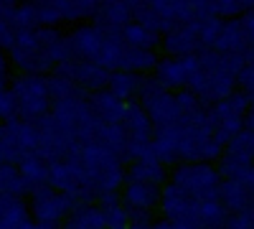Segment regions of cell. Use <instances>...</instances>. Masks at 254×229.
<instances>
[{"instance_id": "8fae6325", "label": "cell", "mask_w": 254, "mask_h": 229, "mask_svg": "<svg viewBox=\"0 0 254 229\" xmlns=\"http://www.w3.org/2000/svg\"><path fill=\"white\" fill-rule=\"evenodd\" d=\"M104 36H107V31H104L102 26H97V23L74 26L71 33H66L71 59H76V61H97L99 49L104 44Z\"/></svg>"}, {"instance_id": "3957f363", "label": "cell", "mask_w": 254, "mask_h": 229, "mask_svg": "<svg viewBox=\"0 0 254 229\" xmlns=\"http://www.w3.org/2000/svg\"><path fill=\"white\" fill-rule=\"evenodd\" d=\"M10 94L15 99V115L23 122H41L51 110L49 81L44 74H20L10 81Z\"/></svg>"}, {"instance_id": "1f68e13d", "label": "cell", "mask_w": 254, "mask_h": 229, "mask_svg": "<svg viewBox=\"0 0 254 229\" xmlns=\"http://www.w3.org/2000/svg\"><path fill=\"white\" fill-rule=\"evenodd\" d=\"M221 18H208V20H201L198 23V41H201V49H214L216 38H219V31H221Z\"/></svg>"}, {"instance_id": "cb8c5ba5", "label": "cell", "mask_w": 254, "mask_h": 229, "mask_svg": "<svg viewBox=\"0 0 254 229\" xmlns=\"http://www.w3.org/2000/svg\"><path fill=\"white\" fill-rule=\"evenodd\" d=\"M125 49H127V46H125V41H122V33H120V31H107V36H104V44H102V49H99V56H97V64L112 74L115 69H120V61H122Z\"/></svg>"}, {"instance_id": "f35d334b", "label": "cell", "mask_w": 254, "mask_h": 229, "mask_svg": "<svg viewBox=\"0 0 254 229\" xmlns=\"http://www.w3.org/2000/svg\"><path fill=\"white\" fill-rule=\"evenodd\" d=\"M153 229H178L171 219H165V217H158V219H153V224H150Z\"/></svg>"}, {"instance_id": "30bf717a", "label": "cell", "mask_w": 254, "mask_h": 229, "mask_svg": "<svg viewBox=\"0 0 254 229\" xmlns=\"http://www.w3.org/2000/svg\"><path fill=\"white\" fill-rule=\"evenodd\" d=\"M196 72H198V56H186V59L163 56L153 72V79L168 92H181L188 89Z\"/></svg>"}, {"instance_id": "9a60e30c", "label": "cell", "mask_w": 254, "mask_h": 229, "mask_svg": "<svg viewBox=\"0 0 254 229\" xmlns=\"http://www.w3.org/2000/svg\"><path fill=\"white\" fill-rule=\"evenodd\" d=\"M125 107L127 102H122L120 97H115L110 89H99L94 94H89V110L99 122H107V125H117L125 117Z\"/></svg>"}, {"instance_id": "277c9868", "label": "cell", "mask_w": 254, "mask_h": 229, "mask_svg": "<svg viewBox=\"0 0 254 229\" xmlns=\"http://www.w3.org/2000/svg\"><path fill=\"white\" fill-rule=\"evenodd\" d=\"M249 102L252 99L239 89L234 94H229L226 99L208 105V120H211V128H214V138L224 145V148L244 130Z\"/></svg>"}, {"instance_id": "d590c367", "label": "cell", "mask_w": 254, "mask_h": 229, "mask_svg": "<svg viewBox=\"0 0 254 229\" xmlns=\"http://www.w3.org/2000/svg\"><path fill=\"white\" fill-rule=\"evenodd\" d=\"M13 44H15V28L3 18V13H0V46L10 49Z\"/></svg>"}, {"instance_id": "44dd1931", "label": "cell", "mask_w": 254, "mask_h": 229, "mask_svg": "<svg viewBox=\"0 0 254 229\" xmlns=\"http://www.w3.org/2000/svg\"><path fill=\"white\" fill-rule=\"evenodd\" d=\"M59 13H61V23H76L81 26L84 20H94L99 3H92V0H59Z\"/></svg>"}, {"instance_id": "52a82bcc", "label": "cell", "mask_w": 254, "mask_h": 229, "mask_svg": "<svg viewBox=\"0 0 254 229\" xmlns=\"http://www.w3.org/2000/svg\"><path fill=\"white\" fill-rule=\"evenodd\" d=\"M120 201L132 222H153L160 209V186L150 183H125L120 189Z\"/></svg>"}, {"instance_id": "7c38bea8", "label": "cell", "mask_w": 254, "mask_h": 229, "mask_svg": "<svg viewBox=\"0 0 254 229\" xmlns=\"http://www.w3.org/2000/svg\"><path fill=\"white\" fill-rule=\"evenodd\" d=\"M160 49L165 56L171 59H186V56H196L201 51V41H198V23H188L178 26L171 33H165L160 38Z\"/></svg>"}, {"instance_id": "7a4b0ae2", "label": "cell", "mask_w": 254, "mask_h": 229, "mask_svg": "<svg viewBox=\"0 0 254 229\" xmlns=\"http://www.w3.org/2000/svg\"><path fill=\"white\" fill-rule=\"evenodd\" d=\"M221 173L216 165L211 163H178L173 165L168 183L181 189L188 199L196 204L203 201H219V189H221Z\"/></svg>"}, {"instance_id": "5bb4252c", "label": "cell", "mask_w": 254, "mask_h": 229, "mask_svg": "<svg viewBox=\"0 0 254 229\" xmlns=\"http://www.w3.org/2000/svg\"><path fill=\"white\" fill-rule=\"evenodd\" d=\"M135 8L137 3H115V0L112 3H99L92 23L102 26L104 31H122L135 20Z\"/></svg>"}, {"instance_id": "f1b7e54d", "label": "cell", "mask_w": 254, "mask_h": 229, "mask_svg": "<svg viewBox=\"0 0 254 229\" xmlns=\"http://www.w3.org/2000/svg\"><path fill=\"white\" fill-rule=\"evenodd\" d=\"M26 222H31L28 204H23L20 199H8L3 214H0V229H20Z\"/></svg>"}, {"instance_id": "e575fe53", "label": "cell", "mask_w": 254, "mask_h": 229, "mask_svg": "<svg viewBox=\"0 0 254 229\" xmlns=\"http://www.w3.org/2000/svg\"><path fill=\"white\" fill-rule=\"evenodd\" d=\"M224 229H254V217H252V209H249V212H242V214H231Z\"/></svg>"}, {"instance_id": "5b68a950", "label": "cell", "mask_w": 254, "mask_h": 229, "mask_svg": "<svg viewBox=\"0 0 254 229\" xmlns=\"http://www.w3.org/2000/svg\"><path fill=\"white\" fill-rule=\"evenodd\" d=\"M76 209V201L69 194H61L51 186H41V189L31 191V214L38 227L54 229L56 224L66 222L69 214Z\"/></svg>"}, {"instance_id": "8992f818", "label": "cell", "mask_w": 254, "mask_h": 229, "mask_svg": "<svg viewBox=\"0 0 254 229\" xmlns=\"http://www.w3.org/2000/svg\"><path fill=\"white\" fill-rule=\"evenodd\" d=\"M140 105L147 112V117H150L153 128L176 125L183 117L181 105H178V99H176V92L163 89L153 76H145V84L140 89Z\"/></svg>"}, {"instance_id": "d6986e66", "label": "cell", "mask_w": 254, "mask_h": 229, "mask_svg": "<svg viewBox=\"0 0 254 229\" xmlns=\"http://www.w3.org/2000/svg\"><path fill=\"white\" fill-rule=\"evenodd\" d=\"M142 84H145V76L117 69V72L110 74V84H107V89H110L115 97H120L122 102H135V99L140 97Z\"/></svg>"}, {"instance_id": "83f0119b", "label": "cell", "mask_w": 254, "mask_h": 229, "mask_svg": "<svg viewBox=\"0 0 254 229\" xmlns=\"http://www.w3.org/2000/svg\"><path fill=\"white\" fill-rule=\"evenodd\" d=\"M229 222V212L221 201H203L198 204V229H224Z\"/></svg>"}, {"instance_id": "d4e9b609", "label": "cell", "mask_w": 254, "mask_h": 229, "mask_svg": "<svg viewBox=\"0 0 254 229\" xmlns=\"http://www.w3.org/2000/svg\"><path fill=\"white\" fill-rule=\"evenodd\" d=\"M122 41L127 49H147V51H155L160 46V36H155L153 31H147L142 23L132 20L130 26H125L122 31Z\"/></svg>"}, {"instance_id": "836d02e7", "label": "cell", "mask_w": 254, "mask_h": 229, "mask_svg": "<svg viewBox=\"0 0 254 229\" xmlns=\"http://www.w3.org/2000/svg\"><path fill=\"white\" fill-rule=\"evenodd\" d=\"M237 84L242 87V92L252 99L254 97V64H247L242 72H239V76H237Z\"/></svg>"}, {"instance_id": "7402d4cb", "label": "cell", "mask_w": 254, "mask_h": 229, "mask_svg": "<svg viewBox=\"0 0 254 229\" xmlns=\"http://www.w3.org/2000/svg\"><path fill=\"white\" fill-rule=\"evenodd\" d=\"M64 229H107L102 206H94V204L76 206V209L69 214V219L64 222Z\"/></svg>"}, {"instance_id": "9c48e42d", "label": "cell", "mask_w": 254, "mask_h": 229, "mask_svg": "<svg viewBox=\"0 0 254 229\" xmlns=\"http://www.w3.org/2000/svg\"><path fill=\"white\" fill-rule=\"evenodd\" d=\"M51 74H61V76L71 79L74 84L81 92H87V94H94L99 89H107V84H110V72L102 69L97 61H76V59H71V61L59 64Z\"/></svg>"}, {"instance_id": "ac0fdd59", "label": "cell", "mask_w": 254, "mask_h": 229, "mask_svg": "<svg viewBox=\"0 0 254 229\" xmlns=\"http://www.w3.org/2000/svg\"><path fill=\"white\" fill-rule=\"evenodd\" d=\"M219 201L226 212L231 214H242V212H249L252 209V191L242 181H231V178H224L221 181V189H219Z\"/></svg>"}, {"instance_id": "7bdbcfd3", "label": "cell", "mask_w": 254, "mask_h": 229, "mask_svg": "<svg viewBox=\"0 0 254 229\" xmlns=\"http://www.w3.org/2000/svg\"><path fill=\"white\" fill-rule=\"evenodd\" d=\"M38 229H46V227H38Z\"/></svg>"}, {"instance_id": "603a6c76", "label": "cell", "mask_w": 254, "mask_h": 229, "mask_svg": "<svg viewBox=\"0 0 254 229\" xmlns=\"http://www.w3.org/2000/svg\"><path fill=\"white\" fill-rule=\"evenodd\" d=\"M158 61L160 59H158L155 51H147V49H125L122 61H120V69L145 76L147 72H155Z\"/></svg>"}, {"instance_id": "ffe728a7", "label": "cell", "mask_w": 254, "mask_h": 229, "mask_svg": "<svg viewBox=\"0 0 254 229\" xmlns=\"http://www.w3.org/2000/svg\"><path fill=\"white\" fill-rule=\"evenodd\" d=\"M18 171H20V176H23L28 191H36V189H41V186H49V163L38 153H28L26 158H20Z\"/></svg>"}, {"instance_id": "484cf974", "label": "cell", "mask_w": 254, "mask_h": 229, "mask_svg": "<svg viewBox=\"0 0 254 229\" xmlns=\"http://www.w3.org/2000/svg\"><path fill=\"white\" fill-rule=\"evenodd\" d=\"M28 194V186L20 176V171L13 163H0V196L5 199H20Z\"/></svg>"}, {"instance_id": "d6a6232c", "label": "cell", "mask_w": 254, "mask_h": 229, "mask_svg": "<svg viewBox=\"0 0 254 229\" xmlns=\"http://www.w3.org/2000/svg\"><path fill=\"white\" fill-rule=\"evenodd\" d=\"M36 18L41 28H56L61 23V13L56 3H38L36 5Z\"/></svg>"}, {"instance_id": "f546056e", "label": "cell", "mask_w": 254, "mask_h": 229, "mask_svg": "<svg viewBox=\"0 0 254 229\" xmlns=\"http://www.w3.org/2000/svg\"><path fill=\"white\" fill-rule=\"evenodd\" d=\"M102 214H104V224H107V229H130V224H132L130 212L122 206V201L104 204L102 206Z\"/></svg>"}, {"instance_id": "6da1fadb", "label": "cell", "mask_w": 254, "mask_h": 229, "mask_svg": "<svg viewBox=\"0 0 254 229\" xmlns=\"http://www.w3.org/2000/svg\"><path fill=\"white\" fill-rule=\"evenodd\" d=\"M76 158L79 173H81V186L87 189L94 199L104 194H117L120 186H125V168L120 153L104 148L99 143L81 145V151L69 155Z\"/></svg>"}, {"instance_id": "4fadbf2b", "label": "cell", "mask_w": 254, "mask_h": 229, "mask_svg": "<svg viewBox=\"0 0 254 229\" xmlns=\"http://www.w3.org/2000/svg\"><path fill=\"white\" fill-rule=\"evenodd\" d=\"M122 128L127 133V143H150L153 140V130H155L140 102H127L125 117H122Z\"/></svg>"}, {"instance_id": "4dcf8cb0", "label": "cell", "mask_w": 254, "mask_h": 229, "mask_svg": "<svg viewBox=\"0 0 254 229\" xmlns=\"http://www.w3.org/2000/svg\"><path fill=\"white\" fill-rule=\"evenodd\" d=\"M46 81H49V97L54 102H61V99H66V97L79 92V87L74 84V81L66 79V76H61V74H49Z\"/></svg>"}, {"instance_id": "e0dca14e", "label": "cell", "mask_w": 254, "mask_h": 229, "mask_svg": "<svg viewBox=\"0 0 254 229\" xmlns=\"http://www.w3.org/2000/svg\"><path fill=\"white\" fill-rule=\"evenodd\" d=\"M165 165L160 160H135L125 168V183H150V186H163L168 183Z\"/></svg>"}, {"instance_id": "ab89813d", "label": "cell", "mask_w": 254, "mask_h": 229, "mask_svg": "<svg viewBox=\"0 0 254 229\" xmlns=\"http://www.w3.org/2000/svg\"><path fill=\"white\" fill-rule=\"evenodd\" d=\"M244 130H254V97L249 102V112H247V120H244Z\"/></svg>"}, {"instance_id": "2e32d148", "label": "cell", "mask_w": 254, "mask_h": 229, "mask_svg": "<svg viewBox=\"0 0 254 229\" xmlns=\"http://www.w3.org/2000/svg\"><path fill=\"white\" fill-rule=\"evenodd\" d=\"M211 51H219L224 56H244V51H247V36H244V28H242L239 18L224 20L221 31H219V38H216V44H214Z\"/></svg>"}, {"instance_id": "ba28073f", "label": "cell", "mask_w": 254, "mask_h": 229, "mask_svg": "<svg viewBox=\"0 0 254 229\" xmlns=\"http://www.w3.org/2000/svg\"><path fill=\"white\" fill-rule=\"evenodd\" d=\"M160 217L171 219L178 229H198V204L173 183H165L160 189Z\"/></svg>"}, {"instance_id": "4316f807", "label": "cell", "mask_w": 254, "mask_h": 229, "mask_svg": "<svg viewBox=\"0 0 254 229\" xmlns=\"http://www.w3.org/2000/svg\"><path fill=\"white\" fill-rule=\"evenodd\" d=\"M94 143L104 145L115 153H122L125 145H127V133L122 128V122L117 125H107V122H99L97 120V128H94Z\"/></svg>"}, {"instance_id": "8d00e7d4", "label": "cell", "mask_w": 254, "mask_h": 229, "mask_svg": "<svg viewBox=\"0 0 254 229\" xmlns=\"http://www.w3.org/2000/svg\"><path fill=\"white\" fill-rule=\"evenodd\" d=\"M8 79H10V61L5 51H0V92L8 89Z\"/></svg>"}, {"instance_id": "b9f144b4", "label": "cell", "mask_w": 254, "mask_h": 229, "mask_svg": "<svg viewBox=\"0 0 254 229\" xmlns=\"http://www.w3.org/2000/svg\"><path fill=\"white\" fill-rule=\"evenodd\" d=\"M252 201H254V191H252Z\"/></svg>"}, {"instance_id": "74e56055", "label": "cell", "mask_w": 254, "mask_h": 229, "mask_svg": "<svg viewBox=\"0 0 254 229\" xmlns=\"http://www.w3.org/2000/svg\"><path fill=\"white\" fill-rule=\"evenodd\" d=\"M239 20H242V28H244V36H247V44H252L254 41V10H247Z\"/></svg>"}, {"instance_id": "60d3db41", "label": "cell", "mask_w": 254, "mask_h": 229, "mask_svg": "<svg viewBox=\"0 0 254 229\" xmlns=\"http://www.w3.org/2000/svg\"><path fill=\"white\" fill-rule=\"evenodd\" d=\"M5 204H8V199H5V196H0V214H3V209H5Z\"/></svg>"}]
</instances>
